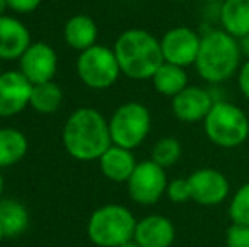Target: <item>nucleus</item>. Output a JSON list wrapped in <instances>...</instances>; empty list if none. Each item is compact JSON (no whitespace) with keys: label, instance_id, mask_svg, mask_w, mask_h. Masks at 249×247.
<instances>
[{"label":"nucleus","instance_id":"27","mask_svg":"<svg viewBox=\"0 0 249 247\" xmlns=\"http://www.w3.org/2000/svg\"><path fill=\"white\" fill-rule=\"evenodd\" d=\"M43 0H7L9 9L17 14H31L41 5Z\"/></svg>","mask_w":249,"mask_h":247},{"label":"nucleus","instance_id":"29","mask_svg":"<svg viewBox=\"0 0 249 247\" xmlns=\"http://www.w3.org/2000/svg\"><path fill=\"white\" fill-rule=\"evenodd\" d=\"M7 9H9V3H7V0H0V17L5 16Z\"/></svg>","mask_w":249,"mask_h":247},{"label":"nucleus","instance_id":"3","mask_svg":"<svg viewBox=\"0 0 249 247\" xmlns=\"http://www.w3.org/2000/svg\"><path fill=\"white\" fill-rule=\"evenodd\" d=\"M122 75L131 80H151L164 63L161 43L146 29H127L114 44Z\"/></svg>","mask_w":249,"mask_h":247},{"label":"nucleus","instance_id":"7","mask_svg":"<svg viewBox=\"0 0 249 247\" xmlns=\"http://www.w3.org/2000/svg\"><path fill=\"white\" fill-rule=\"evenodd\" d=\"M76 73L89 88L107 90L117 82L122 71L114 49L95 44L80 53L76 60Z\"/></svg>","mask_w":249,"mask_h":247},{"label":"nucleus","instance_id":"22","mask_svg":"<svg viewBox=\"0 0 249 247\" xmlns=\"http://www.w3.org/2000/svg\"><path fill=\"white\" fill-rule=\"evenodd\" d=\"M63 103V90L54 82L33 85L29 105L37 114H54Z\"/></svg>","mask_w":249,"mask_h":247},{"label":"nucleus","instance_id":"14","mask_svg":"<svg viewBox=\"0 0 249 247\" xmlns=\"http://www.w3.org/2000/svg\"><path fill=\"white\" fill-rule=\"evenodd\" d=\"M177 237L173 222L160 214L146 215L138 220L134 241L141 247H171Z\"/></svg>","mask_w":249,"mask_h":247},{"label":"nucleus","instance_id":"21","mask_svg":"<svg viewBox=\"0 0 249 247\" xmlns=\"http://www.w3.org/2000/svg\"><path fill=\"white\" fill-rule=\"evenodd\" d=\"M0 224L7 237H17L24 234L29 225V212L22 201L16 198L0 200Z\"/></svg>","mask_w":249,"mask_h":247},{"label":"nucleus","instance_id":"28","mask_svg":"<svg viewBox=\"0 0 249 247\" xmlns=\"http://www.w3.org/2000/svg\"><path fill=\"white\" fill-rule=\"evenodd\" d=\"M237 86H239L244 99L249 100V60L244 61L239 66V71H237Z\"/></svg>","mask_w":249,"mask_h":247},{"label":"nucleus","instance_id":"9","mask_svg":"<svg viewBox=\"0 0 249 247\" xmlns=\"http://www.w3.org/2000/svg\"><path fill=\"white\" fill-rule=\"evenodd\" d=\"M202 37L187 26H177L168 29L160 39L163 58L166 63L181 68L195 65Z\"/></svg>","mask_w":249,"mask_h":247},{"label":"nucleus","instance_id":"34","mask_svg":"<svg viewBox=\"0 0 249 247\" xmlns=\"http://www.w3.org/2000/svg\"><path fill=\"white\" fill-rule=\"evenodd\" d=\"M175 2H188V0H175Z\"/></svg>","mask_w":249,"mask_h":247},{"label":"nucleus","instance_id":"26","mask_svg":"<svg viewBox=\"0 0 249 247\" xmlns=\"http://www.w3.org/2000/svg\"><path fill=\"white\" fill-rule=\"evenodd\" d=\"M226 247H249V227L232 224L226 232Z\"/></svg>","mask_w":249,"mask_h":247},{"label":"nucleus","instance_id":"15","mask_svg":"<svg viewBox=\"0 0 249 247\" xmlns=\"http://www.w3.org/2000/svg\"><path fill=\"white\" fill-rule=\"evenodd\" d=\"M31 44V33L26 24L10 16L0 17V60H20Z\"/></svg>","mask_w":249,"mask_h":247},{"label":"nucleus","instance_id":"25","mask_svg":"<svg viewBox=\"0 0 249 247\" xmlns=\"http://www.w3.org/2000/svg\"><path fill=\"white\" fill-rule=\"evenodd\" d=\"M166 197L170 201L173 203H187V201L192 200V188H190V181L187 178H177L168 181V188H166Z\"/></svg>","mask_w":249,"mask_h":247},{"label":"nucleus","instance_id":"18","mask_svg":"<svg viewBox=\"0 0 249 247\" xmlns=\"http://www.w3.org/2000/svg\"><path fill=\"white\" fill-rule=\"evenodd\" d=\"M220 26L236 39L249 36V0H224L220 5Z\"/></svg>","mask_w":249,"mask_h":247},{"label":"nucleus","instance_id":"31","mask_svg":"<svg viewBox=\"0 0 249 247\" xmlns=\"http://www.w3.org/2000/svg\"><path fill=\"white\" fill-rule=\"evenodd\" d=\"M119 247H141L138 244V242L132 239V241H129V242H125V244H122V246H119Z\"/></svg>","mask_w":249,"mask_h":247},{"label":"nucleus","instance_id":"6","mask_svg":"<svg viewBox=\"0 0 249 247\" xmlns=\"http://www.w3.org/2000/svg\"><path fill=\"white\" fill-rule=\"evenodd\" d=\"M151 112L139 102H127L114 110L108 119L112 144L125 149H136L146 141L151 132Z\"/></svg>","mask_w":249,"mask_h":247},{"label":"nucleus","instance_id":"13","mask_svg":"<svg viewBox=\"0 0 249 247\" xmlns=\"http://www.w3.org/2000/svg\"><path fill=\"white\" fill-rule=\"evenodd\" d=\"M213 103L215 102L212 100V95L205 88L188 85L183 92L171 99V110L180 122L195 124L205 120Z\"/></svg>","mask_w":249,"mask_h":247},{"label":"nucleus","instance_id":"2","mask_svg":"<svg viewBox=\"0 0 249 247\" xmlns=\"http://www.w3.org/2000/svg\"><path fill=\"white\" fill-rule=\"evenodd\" d=\"M241 54L243 49L236 37L224 29H213L202 36L194 66L203 82L217 85L237 75Z\"/></svg>","mask_w":249,"mask_h":247},{"label":"nucleus","instance_id":"11","mask_svg":"<svg viewBox=\"0 0 249 247\" xmlns=\"http://www.w3.org/2000/svg\"><path fill=\"white\" fill-rule=\"evenodd\" d=\"M192 200L202 207H215L226 201L231 193V183L224 173L213 168H200L188 176Z\"/></svg>","mask_w":249,"mask_h":247},{"label":"nucleus","instance_id":"12","mask_svg":"<svg viewBox=\"0 0 249 247\" xmlns=\"http://www.w3.org/2000/svg\"><path fill=\"white\" fill-rule=\"evenodd\" d=\"M33 83L20 71L0 73V117H14L29 107Z\"/></svg>","mask_w":249,"mask_h":247},{"label":"nucleus","instance_id":"35","mask_svg":"<svg viewBox=\"0 0 249 247\" xmlns=\"http://www.w3.org/2000/svg\"><path fill=\"white\" fill-rule=\"evenodd\" d=\"M0 73H2V60H0Z\"/></svg>","mask_w":249,"mask_h":247},{"label":"nucleus","instance_id":"10","mask_svg":"<svg viewBox=\"0 0 249 247\" xmlns=\"http://www.w3.org/2000/svg\"><path fill=\"white\" fill-rule=\"evenodd\" d=\"M19 71L33 85L53 82L58 71V54L44 41L33 43L19 60Z\"/></svg>","mask_w":249,"mask_h":247},{"label":"nucleus","instance_id":"5","mask_svg":"<svg viewBox=\"0 0 249 247\" xmlns=\"http://www.w3.org/2000/svg\"><path fill=\"white\" fill-rule=\"evenodd\" d=\"M203 131L219 148H239L249 137V117L236 103L215 102L203 120Z\"/></svg>","mask_w":249,"mask_h":247},{"label":"nucleus","instance_id":"1","mask_svg":"<svg viewBox=\"0 0 249 247\" xmlns=\"http://www.w3.org/2000/svg\"><path fill=\"white\" fill-rule=\"evenodd\" d=\"M63 146L78 161H99L112 146L108 120L92 107L75 110L63 127Z\"/></svg>","mask_w":249,"mask_h":247},{"label":"nucleus","instance_id":"16","mask_svg":"<svg viewBox=\"0 0 249 247\" xmlns=\"http://www.w3.org/2000/svg\"><path fill=\"white\" fill-rule=\"evenodd\" d=\"M138 161L131 149L112 144L99 158V168L102 175L114 183H127L134 173Z\"/></svg>","mask_w":249,"mask_h":247},{"label":"nucleus","instance_id":"17","mask_svg":"<svg viewBox=\"0 0 249 247\" xmlns=\"http://www.w3.org/2000/svg\"><path fill=\"white\" fill-rule=\"evenodd\" d=\"M63 37L70 48L82 53V51L97 44L99 27L92 17L85 16V14H78V16H73L66 20Z\"/></svg>","mask_w":249,"mask_h":247},{"label":"nucleus","instance_id":"19","mask_svg":"<svg viewBox=\"0 0 249 247\" xmlns=\"http://www.w3.org/2000/svg\"><path fill=\"white\" fill-rule=\"evenodd\" d=\"M151 82H153L154 90L160 95L173 99V97H177L178 93L183 92L188 86V73L181 66L164 61L158 68V71L153 75Z\"/></svg>","mask_w":249,"mask_h":247},{"label":"nucleus","instance_id":"30","mask_svg":"<svg viewBox=\"0 0 249 247\" xmlns=\"http://www.w3.org/2000/svg\"><path fill=\"white\" fill-rule=\"evenodd\" d=\"M241 49H244V51H248V53H249V36H248V37H244V39H243V44H241Z\"/></svg>","mask_w":249,"mask_h":247},{"label":"nucleus","instance_id":"24","mask_svg":"<svg viewBox=\"0 0 249 247\" xmlns=\"http://www.w3.org/2000/svg\"><path fill=\"white\" fill-rule=\"evenodd\" d=\"M229 218L232 224L249 227V181L234 191L229 203Z\"/></svg>","mask_w":249,"mask_h":247},{"label":"nucleus","instance_id":"23","mask_svg":"<svg viewBox=\"0 0 249 247\" xmlns=\"http://www.w3.org/2000/svg\"><path fill=\"white\" fill-rule=\"evenodd\" d=\"M181 151H183L181 142L177 137H173V135H168V137L160 139L154 144L153 151H151V159L156 165H160L161 168L168 169L180 161Z\"/></svg>","mask_w":249,"mask_h":247},{"label":"nucleus","instance_id":"4","mask_svg":"<svg viewBox=\"0 0 249 247\" xmlns=\"http://www.w3.org/2000/svg\"><path fill=\"white\" fill-rule=\"evenodd\" d=\"M136 224L138 220L127 207L108 203L90 215L87 235L97 247H119L134 239Z\"/></svg>","mask_w":249,"mask_h":247},{"label":"nucleus","instance_id":"20","mask_svg":"<svg viewBox=\"0 0 249 247\" xmlns=\"http://www.w3.org/2000/svg\"><path fill=\"white\" fill-rule=\"evenodd\" d=\"M29 142L24 132L12 127L0 129V169L20 163L27 154Z\"/></svg>","mask_w":249,"mask_h":247},{"label":"nucleus","instance_id":"33","mask_svg":"<svg viewBox=\"0 0 249 247\" xmlns=\"http://www.w3.org/2000/svg\"><path fill=\"white\" fill-rule=\"evenodd\" d=\"M7 235H5V231H3V227H2V224H0V242L3 241V239H5Z\"/></svg>","mask_w":249,"mask_h":247},{"label":"nucleus","instance_id":"32","mask_svg":"<svg viewBox=\"0 0 249 247\" xmlns=\"http://www.w3.org/2000/svg\"><path fill=\"white\" fill-rule=\"evenodd\" d=\"M2 193H3V176L0 173V200H2Z\"/></svg>","mask_w":249,"mask_h":247},{"label":"nucleus","instance_id":"8","mask_svg":"<svg viewBox=\"0 0 249 247\" xmlns=\"http://www.w3.org/2000/svg\"><path fill=\"white\" fill-rule=\"evenodd\" d=\"M125 185H127L129 198L134 203L142 205V207L156 205L166 195V169L156 165L153 159H146V161L138 163L134 173Z\"/></svg>","mask_w":249,"mask_h":247}]
</instances>
